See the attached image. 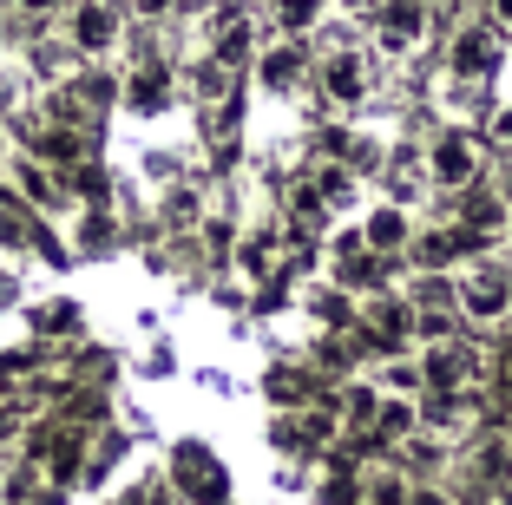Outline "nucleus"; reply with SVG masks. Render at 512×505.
Returning <instances> with one entry per match:
<instances>
[{
    "label": "nucleus",
    "mask_w": 512,
    "mask_h": 505,
    "mask_svg": "<svg viewBox=\"0 0 512 505\" xmlns=\"http://www.w3.org/2000/svg\"><path fill=\"white\" fill-rule=\"evenodd\" d=\"M453 315H467L473 328L512 322V276L499 263H467L453 276Z\"/></svg>",
    "instance_id": "nucleus-1"
},
{
    "label": "nucleus",
    "mask_w": 512,
    "mask_h": 505,
    "mask_svg": "<svg viewBox=\"0 0 512 505\" xmlns=\"http://www.w3.org/2000/svg\"><path fill=\"white\" fill-rule=\"evenodd\" d=\"M316 79H322V99L329 105H362L375 92V53L342 40L329 53H316Z\"/></svg>",
    "instance_id": "nucleus-5"
},
{
    "label": "nucleus",
    "mask_w": 512,
    "mask_h": 505,
    "mask_svg": "<svg viewBox=\"0 0 512 505\" xmlns=\"http://www.w3.org/2000/svg\"><path fill=\"white\" fill-rule=\"evenodd\" d=\"M20 14H53V7H66V0H14Z\"/></svg>",
    "instance_id": "nucleus-33"
},
{
    "label": "nucleus",
    "mask_w": 512,
    "mask_h": 505,
    "mask_svg": "<svg viewBox=\"0 0 512 505\" xmlns=\"http://www.w3.org/2000/svg\"><path fill=\"white\" fill-rule=\"evenodd\" d=\"M355 7H381V0H355Z\"/></svg>",
    "instance_id": "nucleus-36"
},
{
    "label": "nucleus",
    "mask_w": 512,
    "mask_h": 505,
    "mask_svg": "<svg viewBox=\"0 0 512 505\" xmlns=\"http://www.w3.org/2000/svg\"><path fill=\"white\" fill-rule=\"evenodd\" d=\"M493 145H499V158L512 164V105H499V112H493Z\"/></svg>",
    "instance_id": "nucleus-30"
},
{
    "label": "nucleus",
    "mask_w": 512,
    "mask_h": 505,
    "mask_svg": "<svg viewBox=\"0 0 512 505\" xmlns=\"http://www.w3.org/2000/svg\"><path fill=\"white\" fill-rule=\"evenodd\" d=\"M263 387H270V401H309V381H302V374H289V368H276Z\"/></svg>",
    "instance_id": "nucleus-28"
},
{
    "label": "nucleus",
    "mask_w": 512,
    "mask_h": 505,
    "mask_svg": "<svg viewBox=\"0 0 512 505\" xmlns=\"http://www.w3.org/2000/svg\"><path fill=\"white\" fill-rule=\"evenodd\" d=\"M486 27H493V33H512V0H486Z\"/></svg>",
    "instance_id": "nucleus-32"
},
{
    "label": "nucleus",
    "mask_w": 512,
    "mask_h": 505,
    "mask_svg": "<svg viewBox=\"0 0 512 505\" xmlns=\"http://www.w3.org/2000/svg\"><path fill=\"white\" fill-rule=\"evenodd\" d=\"M506 217H512V210L499 204V197H473V204L460 210L453 230H467V237H493V230H506Z\"/></svg>",
    "instance_id": "nucleus-20"
},
{
    "label": "nucleus",
    "mask_w": 512,
    "mask_h": 505,
    "mask_svg": "<svg viewBox=\"0 0 512 505\" xmlns=\"http://www.w3.org/2000/svg\"><path fill=\"white\" fill-rule=\"evenodd\" d=\"M375 171H381V184H388V197H394L401 210H414V204L427 197V164H421V151H414V145L381 151V164H375Z\"/></svg>",
    "instance_id": "nucleus-9"
},
{
    "label": "nucleus",
    "mask_w": 512,
    "mask_h": 505,
    "mask_svg": "<svg viewBox=\"0 0 512 505\" xmlns=\"http://www.w3.org/2000/svg\"><path fill=\"white\" fill-rule=\"evenodd\" d=\"M467 230H453V223H440V230H421V237H407V263L414 269H447L453 256L467 250Z\"/></svg>",
    "instance_id": "nucleus-13"
},
{
    "label": "nucleus",
    "mask_w": 512,
    "mask_h": 505,
    "mask_svg": "<svg viewBox=\"0 0 512 505\" xmlns=\"http://www.w3.org/2000/svg\"><path fill=\"white\" fill-rule=\"evenodd\" d=\"M473 466H480V479L506 486V479H512V440H486L480 453H473Z\"/></svg>",
    "instance_id": "nucleus-24"
},
{
    "label": "nucleus",
    "mask_w": 512,
    "mask_h": 505,
    "mask_svg": "<svg viewBox=\"0 0 512 505\" xmlns=\"http://www.w3.org/2000/svg\"><path fill=\"white\" fill-rule=\"evenodd\" d=\"M368 335H375L381 348H407V342H421V309L407 296H381L375 309H368Z\"/></svg>",
    "instance_id": "nucleus-11"
},
{
    "label": "nucleus",
    "mask_w": 512,
    "mask_h": 505,
    "mask_svg": "<svg viewBox=\"0 0 512 505\" xmlns=\"http://www.w3.org/2000/svg\"><path fill=\"white\" fill-rule=\"evenodd\" d=\"M421 164H427V191H473L480 184V171H486V151H480V138L473 132H440L434 145L421 151Z\"/></svg>",
    "instance_id": "nucleus-2"
},
{
    "label": "nucleus",
    "mask_w": 512,
    "mask_h": 505,
    "mask_svg": "<svg viewBox=\"0 0 512 505\" xmlns=\"http://www.w3.org/2000/svg\"><path fill=\"white\" fill-rule=\"evenodd\" d=\"M375 407H381V387H368V381H348L342 387V414H348V427H355V433L375 427Z\"/></svg>",
    "instance_id": "nucleus-21"
},
{
    "label": "nucleus",
    "mask_w": 512,
    "mask_h": 505,
    "mask_svg": "<svg viewBox=\"0 0 512 505\" xmlns=\"http://www.w3.org/2000/svg\"><path fill=\"white\" fill-rule=\"evenodd\" d=\"M178 486L204 505H224V479H217L211 453H178Z\"/></svg>",
    "instance_id": "nucleus-17"
},
{
    "label": "nucleus",
    "mask_w": 512,
    "mask_h": 505,
    "mask_svg": "<svg viewBox=\"0 0 512 505\" xmlns=\"http://www.w3.org/2000/svg\"><path fill=\"white\" fill-rule=\"evenodd\" d=\"M204 33H211V60H217V66H230V73H237V66H243V60L256 53L250 14H243L237 0H217L211 14H204Z\"/></svg>",
    "instance_id": "nucleus-8"
},
{
    "label": "nucleus",
    "mask_w": 512,
    "mask_h": 505,
    "mask_svg": "<svg viewBox=\"0 0 512 505\" xmlns=\"http://www.w3.org/2000/svg\"><path fill=\"white\" fill-rule=\"evenodd\" d=\"M486 505H512V479H506V486H493V499H486Z\"/></svg>",
    "instance_id": "nucleus-35"
},
{
    "label": "nucleus",
    "mask_w": 512,
    "mask_h": 505,
    "mask_svg": "<svg viewBox=\"0 0 512 505\" xmlns=\"http://www.w3.org/2000/svg\"><path fill=\"white\" fill-rule=\"evenodd\" d=\"M165 99H171V66H158V60L132 66V79H125V105H138V112H165Z\"/></svg>",
    "instance_id": "nucleus-15"
},
{
    "label": "nucleus",
    "mask_w": 512,
    "mask_h": 505,
    "mask_svg": "<svg viewBox=\"0 0 512 505\" xmlns=\"http://www.w3.org/2000/svg\"><path fill=\"white\" fill-rule=\"evenodd\" d=\"M322 505H362V473L355 466H329V479H322Z\"/></svg>",
    "instance_id": "nucleus-22"
},
{
    "label": "nucleus",
    "mask_w": 512,
    "mask_h": 505,
    "mask_svg": "<svg viewBox=\"0 0 512 505\" xmlns=\"http://www.w3.org/2000/svg\"><path fill=\"white\" fill-rule=\"evenodd\" d=\"M427 33H434L427 0H381L375 7V53H388V60H414Z\"/></svg>",
    "instance_id": "nucleus-6"
},
{
    "label": "nucleus",
    "mask_w": 512,
    "mask_h": 505,
    "mask_svg": "<svg viewBox=\"0 0 512 505\" xmlns=\"http://www.w3.org/2000/svg\"><path fill=\"white\" fill-rule=\"evenodd\" d=\"M237 7H243V0H237Z\"/></svg>",
    "instance_id": "nucleus-37"
},
{
    "label": "nucleus",
    "mask_w": 512,
    "mask_h": 505,
    "mask_svg": "<svg viewBox=\"0 0 512 505\" xmlns=\"http://www.w3.org/2000/svg\"><path fill=\"white\" fill-rule=\"evenodd\" d=\"M421 427L440 433V440H467V433L480 427V401H473V387H467V394H434V401L421 407Z\"/></svg>",
    "instance_id": "nucleus-12"
},
{
    "label": "nucleus",
    "mask_w": 512,
    "mask_h": 505,
    "mask_svg": "<svg viewBox=\"0 0 512 505\" xmlns=\"http://www.w3.org/2000/svg\"><path fill=\"white\" fill-rule=\"evenodd\" d=\"M125 40V7L119 0H66V46L79 60H106Z\"/></svg>",
    "instance_id": "nucleus-3"
},
{
    "label": "nucleus",
    "mask_w": 512,
    "mask_h": 505,
    "mask_svg": "<svg viewBox=\"0 0 512 505\" xmlns=\"http://www.w3.org/2000/svg\"><path fill=\"white\" fill-rule=\"evenodd\" d=\"M414 368H421V387H434V394H467L480 381V348H467L460 335H427Z\"/></svg>",
    "instance_id": "nucleus-4"
},
{
    "label": "nucleus",
    "mask_w": 512,
    "mask_h": 505,
    "mask_svg": "<svg viewBox=\"0 0 512 505\" xmlns=\"http://www.w3.org/2000/svg\"><path fill=\"white\" fill-rule=\"evenodd\" d=\"M493 197H499V204L512 210V164H499V191H493Z\"/></svg>",
    "instance_id": "nucleus-34"
},
{
    "label": "nucleus",
    "mask_w": 512,
    "mask_h": 505,
    "mask_svg": "<svg viewBox=\"0 0 512 505\" xmlns=\"http://www.w3.org/2000/svg\"><path fill=\"white\" fill-rule=\"evenodd\" d=\"M335 289H362V296L388 289V256H375V250L342 256V263H335Z\"/></svg>",
    "instance_id": "nucleus-16"
},
{
    "label": "nucleus",
    "mask_w": 512,
    "mask_h": 505,
    "mask_svg": "<svg viewBox=\"0 0 512 505\" xmlns=\"http://www.w3.org/2000/svg\"><path fill=\"white\" fill-rule=\"evenodd\" d=\"M276 27H283V40H302V33H316L322 14H329V0H270Z\"/></svg>",
    "instance_id": "nucleus-18"
},
{
    "label": "nucleus",
    "mask_w": 512,
    "mask_h": 505,
    "mask_svg": "<svg viewBox=\"0 0 512 505\" xmlns=\"http://www.w3.org/2000/svg\"><path fill=\"white\" fill-rule=\"evenodd\" d=\"M348 184H355V178H348V164H322V178H316L322 204H342V197H348Z\"/></svg>",
    "instance_id": "nucleus-29"
},
{
    "label": "nucleus",
    "mask_w": 512,
    "mask_h": 505,
    "mask_svg": "<svg viewBox=\"0 0 512 505\" xmlns=\"http://www.w3.org/2000/svg\"><path fill=\"white\" fill-rule=\"evenodd\" d=\"M407 237H414V223H407V210L401 204H381V210H368V223H362V243L375 256H388V250H407Z\"/></svg>",
    "instance_id": "nucleus-14"
},
{
    "label": "nucleus",
    "mask_w": 512,
    "mask_h": 505,
    "mask_svg": "<svg viewBox=\"0 0 512 505\" xmlns=\"http://www.w3.org/2000/svg\"><path fill=\"white\" fill-rule=\"evenodd\" d=\"M289 204H296V230H322V217H329V204H322L316 184H296V191H289Z\"/></svg>",
    "instance_id": "nucleus-25"
},
{
    "label": "nucleus",
    "mask_w": 512,
    "mask_h": 505,
    "mask_svg": "<svg viewBox=\"0 0 512 505\" xmlns=\"http://www.w3.org/2000/svg\"><path fill=\"white\" fill-rule=\"evenodd\" d=\"M119 7H132L138 20H165L171 7H178V0H119Z\"/></svg>",
    "instance_id": "nucleus-31"
},
{
    "label": "nucleus",
    "mask_w": 512,
    "mask_h": 505,
    "mask_svg": "<svg viewBox=\"0 0 512 505\" xmlns=\"http://www.w3.org/2000/svg\"><path fill=\"white\" fill-rule=\"evenodd\" d=\"M309 309H316L329 328H355V302H348V289H316V296H309Z\"/></svg>",
    "instance_id": "nucleus-23"
},
{
    "label": "nucleus",
    "mask_w": 512,
    "mask_h": 505,
    "mask_svg": "<svg viewBox=\"0 0 512 505\" xmlns=\"http://www.w3.org/2000/svg\"><path fill=\"white\" fill-rule=\"evenodd\" d=\"M407 473L401 466H375V473H362V505H407Z\"/></svg>",
    "instance_id": "nucleus-19"
},
{
    "label": "nucleus",
    "mask_w": 512,
    "mask_h": 505,
    "mask_svg": "<svg viewBox=\"0 0 512 505\" xmlns=\"http://www.w3.org/2000/svg\"><path fill=\"white\" fill-rule=\"evenodd\" d=\"M381 394H421V368L414 361H388L381 368Z\"/></svg>",
    "instance_id": "nucleus-26"
},
{
    "label": "nucleus",
    "mask_w": 512,
    "mask_h": 505,
    "mask_svg": "<svg viewBox=\"0 0 512 505\" xmlns=\"http://www.w3.org/2000/svg\"><path fill=\"white\" fill-rule=\"evenodd\" d=\"M493 73H499V33L493 27H460L447 40V79L467 86V92H480Z\"/></svg>",
    "instance_id": "nucleus-7"
},
{
    "label": "nucleus",
    "mask_w": 512,
    "mask_h": 505,
    "mask_svg": "<svg viewBox=\"0 0 512 505\" xmlns=\"http://www.w3.org/2000/svg\"><path fill=\"white\" fill-rule=\"evenodd\" d=\"M243 269H250V276H270V269H276V237H270V230L243 243Z\"/></svg>",
    "instance_id": "nucleus-27"
},
{
    "label": "nucleus",
    "mask_w": 512,
    "mask_h": 505,
    "mask_svg": "<svg viewBox=\"0 0 512 505\" xmlns=\"http://www.w3.org/2000/svg\"><path fill=\"white\" fill-rule=\"evenodd\" d=\"M250 60H256L263 92H296L302 79H309V46L302 40H276V46H263V53H250Z\"/></svg>",
    "instance_id": "nucleus-10"
}]
</instances>
